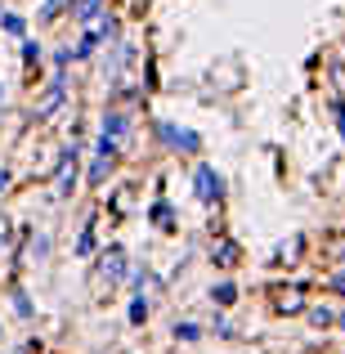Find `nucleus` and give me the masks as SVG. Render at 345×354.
<instances>
[{
	"instance_id": "f257e3e1",
	"label": "nucleus",
	"mask_w": 345,
	"mask_h": 354,
	"mask_svg": "<svg viewBox=\"0 0 345 354\" xmlns=\"http://www.w3.org/2000/svg\"><path fill=\"white\" fill-rule=\"evenodd\" d=\"M198 193L202 198H220V180L211 171H198Z\"/></svg>"
},
{
	"instance_id": "f03ea898",
	"label": "nucleus",
	"mask_w": 345,
	"mask_h": 354,
	"mask_svg": "<svg viewBox=\"0 0 345 354\" xmlns=\"http://www.w3.org/2000/svg\"><path fill=\"white\" fill-rule=\"evenodd\" d=\"M5 32H9V36H23V18L9 14V18H5Z\"/></svg>"
},
{
	"instance_id": "7ed1b4c3",
	"label": "nucleus",
	"mask_w": 345,
	"mask_h": 354,
	"mask_svg": "<svg viewBox=\"0 0 345 354\" xmlns=\"http://www.w3.org/2000/svg\"><path fill=\"white\" fill-rule=\"evenodd\" d=\"M144 314H148V301H135V305H130V319H135V323H144Z\"/></svg>"
}]
</instances>
